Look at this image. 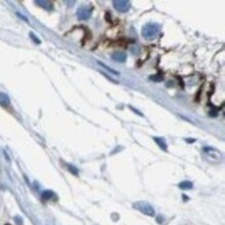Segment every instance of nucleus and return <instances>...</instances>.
<instances>
[{"label":"nucleus","instance_id":"1","mask_svg":"<svg viewBox=\"0 0 225 225\" xmlns=\"http://www.w3.org/2000/svg\"><path fill=\"white\" fill-rule=\"evenodd\" d=\"M160 31L159 25L156 23H147L146 25L142 27L141 34L146 39H154L158 35Z\"/></svg>","mask_w":225,"mask_h":225},{"label":"nucleus","instance_id":"2","mask_svg":"<svg viewBox=\"0 0 225 225\" xmlns=\"http://www.w3.org/2000/svg\"><path fill=\"white\" fill-rule=\"evenodd\" d=\"M133 208L138 210L139 212H141L142 214L146 215L149 217H154L156 215L155 209L151 206V204H149L146 201H137L133 204Z\"/></svg>","mask_w":225,"mask_h":225},{"label":"nucleus","instance_id":"3","mask_svg":"<svg viewBox=\"0 0 225 225\" xmlns=\"http://www.w3.org/2000/svg\"><path fill=\"white\" fill-rule=\"evenodd\" d=\"M92 13V7L88 6V5H82L78 9L77 11V18L81 21H85L88 20L91 16Z\"/></svg>","mask_w":225,"mask_h":225},{"label":"nucleus","instance_id":"4","mask_svg":"<svg viewBox=\"0 0 225 225\" xmlns=\"http://www.w3.org/2000/svg\"><path fill=\"white\" fill-rule=\"evenodd\" d=\"M112 3H113L114 9L119 13H127L131 9V3L127 0H114Z\"/></svg>","mask_w":225,"mask_h":225},{"label":"nucleus","instance_id":"5","mask_svg":"<svg viewBox=\"0 0 225 225\" xmlns=\"http://www.w3.org/2000/svg\"><path fill=\"white\" fill-rule=\"evenodd\" d=\"M111 58L112 60L121 64V62H126V60H127V55L124 52H115L111 55Z\"/></svg>","mask_w":225,"mask_h":225},{"label":"nucleus","instance_id":"6","mask_svg":"<svg viewBox=\"0 0 225 225\" xmlns=\"http://www.w3.org/2000/svg\"><path fill=\"white\" fill-rule=\"evenodd\" d=\"M35 3H36L39 6H41V7H43V9H47V11H52V9H53L52 3H51L50 1H47V0H36V1H35Z\"/></svg>","mask_w":225,"mask_h":225},{"label":"nucleus","instance_id":"7","mask_svg":"<svg viewBox=\"0 0 225 225\" xmlns=\"http://www.w3.org/2000/svg\"><path fill=\"white\" fill-rule=\"evenodd\" d=\"M11 104V100H9V96L6 94H3V92H0V105L7 107V106Z\"/></svg>","mask_w":225,"mask_h":225},{"label":"nucleus","instance_id":"8","mask_svg":"<svg viewBox=\"0 0 225 225\" xmlns=\"http://www.w3.org/2000/svg\"><path fill=\"white\" fill-rule=\"evenodd\" d=\"M154 140L156 141V143H157L158 145H159L160 147H161L163 151H167V144H166V142H165V140L163 139V138L161 137H153Z\"/></svg>","mask_w":225,"mask_h":225},{"label":"nucleus","instance_id":"9","mask_svg":"<svg viewBox=\"0 0 225 225\" xmlns=\"http://www.w3.org/2000/svg\"><path fill=\"white\" fill-rule=\"evenodd\" d=\"M179 187L181 189V190H190V189L193 188V184L189 181H184L179 184Z\"/></svg>","mask_w":225,"mask_h":225},{"label":"nucleus","instance_id":"10","mask_svg":"<svg viewBox=\"0 0 225 225\" xmlns=\"http://www.w3.org/2000/svg\"><path fill=\"white\" fill-rule=\"evenodd\" d=\"M55 197V194L54 192H52L51 190H46L42 193V198L44 200H49V199H52Z\"/></svg>","mask_w":225,"mask_h":225},{"label":"nucleus","instance_id":"11","mask_svg":"<svg viewBox=\"0 0 225 225\" xmlns=\"http://www.w3.org/2000/svg\"><path fill=\"white\" fill-rule=\"evenodd\" d=\"M96 64H98L99 66H102V68H103V69H105V70H107L108 72H109V73H111V74H114V75H116V76H118V75H119V74H118L117 72H116V71H114L113 69H110L109 66H105V64H104L103 62H101V61H96Z\"/></svg>","mask_w":225,"mask_h":225},{"label":"nucleus","instance_id":"12","mask_svg":"<svg viewBox=\"0 0 225 225\" xmlns=\"http://www.w3.org/2000/svg\"><path fill=\"white\" fill-rule=\"evenodd\" d=\"M149 79H151V81L160 82V81L163 80V76H161V75H155V76H151V77H149Z\"/></svg>","mask_w":225,"mask_h":225},{"label":"nucleus","instance_id":"13","mask_svg":"<svg viewBox=\"0 0 225 225\" xmlns=\"http://www.w3.org/2000/svg\"><path fill=\"white\" fill-rule=\"evenodd\" d=\"M29 35H30V37L32 39V41L35 43V44H39V45L41 44V39H39V37H37L33 32H30L29 33Z\"/></svg>","mask_w":225,"mask_h":225},{"label":"nucleus","instance_id":"14","mask_svg":"<svg viewBox=\"0 0 225 225\" xmlns=\"http://www.w3.org/2000/svg\"><path fill=\"white\" fill-rule=\"evenodd\" d=\"M68 168L73 174H78V169H77L75 166H73V165H68Z\"/></svg>","mask_w":225,"mask_h":225},{"label":"nucleus","instance_id":"15","mask_svg":"<svg viewBox=\"0 0 225 225\" xmlns=\"http://www.w3.org/2000/svg\"><path fill=\"white\" fill-rule=\"evenodd\" d=\"M16 14H17V16H18L19 18H21L22 20H24L25 22H28V19H27V18L25 17V16H23L22 14H20V13H16Z\"/></svg>","mask_w":225,"mask_h":225},{"label":"nucleus","instance_id":"16","mask_svg":"<svg viewBox=\"0 0 225 225\" xmlns=\"http://www.w3.org/2000/svg\"><path fill=\"white\" fill-rule=\"evenodd\" d=\"M15 220H16V222H17L18 225H21V224H22V219L20 218V217H16Z\"/></svg>","mask_w":225,"mask_h":225},{"label":"nucleus","instance_id":"17","mask_svg":"<svg viewBox=\"0 0 225 225\" xmlns=\"http://www.w3.org/2000/svg\"><path fill=\"white\" fill-rule=\"evenodd\" d=\"M186 141L187 142H190V143H191V142H195V139H186Z\"/></svg>","mask_w":225,"mask_h":225},{"label":"nucleus","instance_id":"18","mask_svg":"<svg viewBox=\"0 0 225 225\" xmlns=\"http://www.w3.org/2000/svg\"><path fill=\"white\" fill-rule=\"evenodd\" d=\"M183 196H184V199H185V200H188V197H186V195H183Z\"/></svg>","mask_w":225,"mask_h":225}]
</instances>
